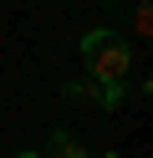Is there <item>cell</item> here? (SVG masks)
I'll return each mask as SVG.
<instances>
[{
    "mask_svg": "<svg viewBox=\"0 0 153 158\" xmlns=\"http://www.w3.org/2000/svg\"><path fill=\"white\" fill-rule=\"evenodd\" d=\"M102 158H117V153H102Z\"/></svg>",
    "mask_w": 153,
    "mask_h": 158,
    "instance_id": "52a82bcc",
    "label": "cell"
},
{
    "mask_svg": "<svg viewBox=\"0 0 153 158\" xmlns=\"http://www.w3.org/2000/svg\"><path fill=\"white\" fill-rule=\"evenodd\" d=\"M148 31H153V10H148V5H138V10H133V36L148 41Z\"/></svg>",
    "mask_w": 153,
    "mask_h": 158,
    "instance_id": "277c9868",
    "label": "cell"
},
{
    "mask_svg": "<svg viewBox=\"0 0 153 158\" xmlns=\"http://www.w3.org/2000/svg\"><path fill=\"white\" fill-rule=\"evenodd\" d=\"M77 46H82V61H87L92 82H122V77L133 72V46L122 41V31H112V26H92Z\"/></svg>",
    "mask_w": 153,
    "mask_h": 158,
    "instance_id": "6da1fadb",
    "label": "cell"
},
{
    "mask_svg": "<svg viewBox=\"0 0 153 158\" xmlns=\"http://www.w3.org/2000/svg\"><path fill=\"white\" fill-rule=\"evenodd\" d=\"M15 158H36V153H15Z\"/></svg>",
    "mask_w": 153,
    "mask_h": 158,
    "instance_id": "8992f818",
    "label": "cell"
},
{
    "mask_svg": "<svg viewBox=\"0 0 153 158\" xmlns=\"http://www.w3.org/2000/svg\"><path fill=\"white\" fill-rule=\"evenodd\" d=\"M61 97H66L71 107H97V102H102V82H92V77H71V82L61 87Z\"/></svg>",
    "mask_w": 153,
    "mask_h": 158,
    "instance_id": "7a4b0ae2",
    "label": "cell"
},
{
    "mask_svg": "<svg viewBox=\"0 0 153 158\" xmlns=\"http://www.w3.org/2000/svg\"><path fill=\"white\" fill-rule=\"evenodd\" d=\"M36 158H51V153H36Z\"/></svg>",
    "mask_w": 153,
    "mask_h": 158,
    "instance_id": "ba28073f",
    "label": "cell"
},
{
    "mask_svg": "<svg viewBox=\"0 0 153 158\" xmlns=\"http://www.w3.org/2000/svg\"><path fill=\"white\" fill-rule=\"evenodd\" d=\"M51 158H92V153L82 148V138H71V133H51Z\"/></svg>",
    "mask_w": 153,
    "mask_h": 158,
    "instance_id": "3957f363",
    "label": "cell"
},
{
    "mask_svg": "<svg viewBox=\"0 0 153 158\" xmlns=\"http://www.w3.org/2000/svg\"><path fill=\"white\" fill-rule=\"evenodd\" d=\"M122 92H128L122 82H102V102H97V107H107V112H112V107L122 102Z\"/></svg>",
    "mask_w": 153,
    "mask_h": 158,
    "instance_id": "5b68a950",
    "label": "cell"
}]
</instances>
